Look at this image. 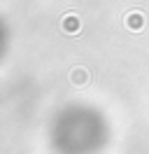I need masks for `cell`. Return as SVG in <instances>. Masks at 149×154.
<instances>
[{"instance_id":"obj_1","label":"cell","mask_w":149,"mask_h":154,"mask_svg":"<svg viewBox=\"0 0 149 154\" xmlns=\"http://www.w3.org/2000/svg\"><path fill=\"white\" fill-rule=\"evenodd\" d=\"M56 140L68 154L93 152L100 143V126L93 115L72 110L68 117L61 119L58 131H56Z\"/></svg>"}]
</instances>
